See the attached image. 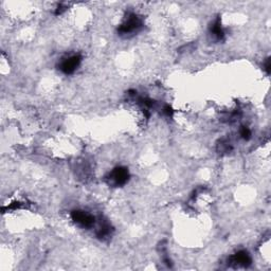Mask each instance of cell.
<instances>
[{"mask_svg": "<svg viewBox=\"0 0 271 271\" xmlns=\"http://www.w3.org/2000/svg\"><path fill=\"white\" fill-rule=\"evenodd\" d=\"M107 179H108L109 185L113 187H122L127 184L129 179V172L126 167H119L110 172Z\"/></svg>", "mask_w": 271, "mask_h": 271, "instance_id": "6da1fadb", "label": "cell"}, {"mask_svg": "<svg viewBox=\"0 0 271 271\" xmlns=\"http://www.w3.org/2000/svg\"><path fill=\"white\" fill-rule=\"evenodd\" d=\"M142 26V21L139 17L135 14H130L121 27L119 29V32L123 35H127L130 33L137 32Z\"/></svg>", "mask_w": 271, "mask_h": 271, "instance_id": "7a4b0ae2", "label": "cell"}, {"mask_svg": "<svg viewBox=\"0 0 271 271\" xmlns=\"http://www.w3.org/2000/svg\"><path fill=\"white\" fill-rule=\"evenodd\" d=\"M71 218L75 224L83 227V228H91L96 223V218L90 213L85 211H73L71 213Z\"/></svg>", "mask_w": 271, "mask_h": 271, "instance_id": "3957f363", "label": "cell"}, {"mask_svg": "<svg viewBox=\"0 0 271 271\" xmlns=\"http://www.w3.org/2000/svg\"><path fill=\"white\" fill-rule=\"evenodd\" d=\"M81 62H82V58L80 55L69 56L68 59H65L61 63L60 70L65 74H72L80 66Z\"/></svg>", "mask_w": 271, "mask_h": 271, "instance_id": "277c9868", "label": "cell"}, {"mask_svg": "<svg viewBox=\"0 0 271 271\" xmlns=\"http://www.w3.org/2000/svg\"><path fill=\"white\" fill-rule=\"evenodd\" d=\"M230 263L239 267H248L251 264V257L248 252L238 251L237 253L230 257Z\"/></svg>", "mask_w": 271, "mask_h": 271, "instance_id": "5b68a950", "label": "cell"}, {"mask_svg": "<svg viewBox=\"0 0 271 271\" xmlns=\"http://www.w3.org/2000/svg\"><path fill=\"white\" fill-rule=\"evenodd\" d=\"M211 32L214 36H216L218 40H222L225 33H224V31L222 29V27H220V22H219V20H217L215 22L213 23V26L211 27Z\"/></svg>", "mask_w": 271, "mask_h": 271, "instance_id": "8992f818", "label": "cell"}, {"mask_svg": "<svg viewBox=\"0 0 271 271\" xmlns=\"http://www.w3.org/2000/svg\"><path fill=\"white\" fill-rule=\"evenodd\" d=\"M241 136L244 138L245 140H249L251 137V131L248 127H243L241 129Z\"/></svg>", "mask_w": 271, "mask_h": 271, "instance_id": "52a82bcc", "label": "cell"}]
</instances>
